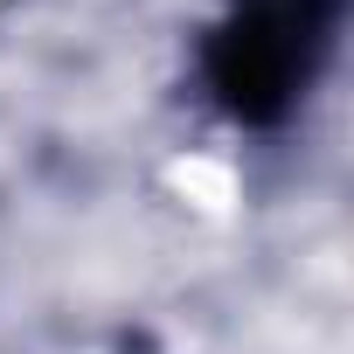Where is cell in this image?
Wrapping results in <instances>:
<instances>
[{
    "label": "cell",
    "mask_w": 354,
    "mask_h": 354,
    "mask_svg": "<svg viewBox=\"0 0 354 354\" xmlns=\"http://www.w3.org/2000/svg\"><path fill=\"white\" fill-rule=\"evenodd\" d=\"M319 28H326V0H236L209 56L223 104L236 118H278L313 70Z\"/></svg>",
    "instance_id": "6da1fadb"
}]
</instances>
